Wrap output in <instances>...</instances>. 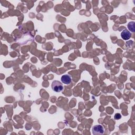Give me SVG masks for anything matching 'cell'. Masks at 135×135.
Segmentation results:
<instances>
[{
  "label": "cell",
  "instance_id": "6da1fadb",
  "mask_svg": "<svg viewBox=\"0 0 135 135\" xmlns=\"http://www.w3.org/2000/svg\"><path fill=\"white\" fill-rule=\"evenodd\" d=\"M105 132V129L102 125H95L92 128V133L95 135H101Z\"/></svg>",
  "mask_w": 135,
  "mask_h": 135
},
{
  "label": "cell",
  "instance_id": "7a4b0ae2",
  "mask_svg": "<svg viewBox=\"0 0 135 135\" xmlns=\"http://www.w3.org/2000/svg\"><path fill=\"white\" fill-rule=\"evenodd\" d=\"M52 89L56 92H60L63 89L62 83L59 81H54L52 83Z\"/></svg>",
  "mask_w": 135,
  "mask_h": 135
},
{
  "label": "cell",
  "instance_id": "3957f363",
  "mask_svg": "<svg viewBox=\"0 0 135 135\" xmlns=\"http://www.w3.org/2000/svg\"><path fill=\"white\" fill-rule=\"evenodd\" d=\"M121 37L124 40H128L131 37V33L127 30H124L121 33Z\"/></svg>",
  "mask_w": 135,
  "mask_h": 135
},
{
  "label": "cell",
  "instance_id": "277c9868",
  "mask_svg": "<svg viewBox=\"0 0 135 135\" xmlns=\"http://www.w3.org/2000/svg\"><path fill=\"white\" fill-rule=\"evenodd\" d=\"M71 78L68 74H65L62 76L61 81L66 84H69L71 82Z\"/></svg>",
  "mask_w": 135,
  "mask_h": 135
},
{
  "label": "cell",
  "instance_id": "5b68a950",
  "mask_svg": "<svg viewBox=\"0 0 135 135\" xmlns=\"http://www.w3.org/2000/svg\"><path fill=\"white\" fill-rule=\"evenodd\" d=\"M134 24L135 23L134 22H130L128 24V28L132 32H134L135 31Z\"/></svg>",
  "mask_w": 135,
  "mask_h": 135
},
{
  "label": "cell",
  "instance_id": "8992f818",
  "mask_svg": "<svg viewBox=\"0 0 135 135\" xmlns=\"http://www.w3.org/2000/svg\"><path fill=\"white\" fill-rule=\"evenodd\" d=\"M115 119L116 120H119V119H120L121 118V116L120 114H116L115 115Z\"/></svg>",
  "mask_w": 135,
  "mask_h": 135
}]
</instances>
